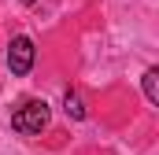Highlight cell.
<instances>
[{
	"mask_svg": "<svg viewBox=\"0 0 159 155\" xmlns=\"http://www.w3.org/2000/svg\"><path fill=\"white\" fill-rule=\"evenodd\" d=\"M34 55H37V48H34V41L26 37V33H19V37L7 44V70L19 78H26L34 70Z\"/></svg>",
	"mask_w": 159,
	"mask_h": 155,
	"instance_id": "cell-2",
	"label": "cell"
},
{
	"mask_svg": "<svg viewBox=\"0 0 159 155\" xmlns=\"http://www.w3.org/2000/svg\"><path fill=\"white\" fill-rule=\"evenodd\" d=\"M63 111H67L70 118H78V122L85 118V104H81L78 92H70V89H67V96H63Z\"/></svg>",
	"mask_w": 159,
	"mask_h": 155,
	"instance_id": "cell-4",
	"label": "cell"
},
{
	"mask_svg": "<svg viewBox=\"0 0 159 155\" xmlns=\"http://www.w3.org/2000/svg\"><path fill=\"white\" fill-rule=\"evenodd\" d=\"M144 100L148 104H159V67H148L144 70Z\"/></svg>",
	"mask_w": 159,
	"mask_h": 155,
	"instance_id": "cell-3",
	"label": "cell"
},
{
	"mask_svg": "<svg viewBox=\"0 0 159 155\" xmlns=\"http://www.w3.org/2000/svg\"><path fill=\"white\" fill-rule=\"evenodd\" d=\"M19 4H34V0H19Z\"/></svg>",
	"mask_w": 159,
	"mask_h": 155,
	"instance_id": "cell-5",
	"label": "cell"
},
{
	"mask_svg": "<svg viewBox=\"0 0 159 155\" xmlns=\"http://www.w3.org/2000/svg\"><path fill=\"white\" fill-rule=\"evenodd\" d=\"M48 104L44 100H26L15 115H11V129L15 133H26V137H34V133H41L44 126H48Z\"/></svg>",
	"mask_w": 159,
	"mask_h": 155,
	"instance_id": "cell-1",
	"label": "cell"
}]
</instances>
